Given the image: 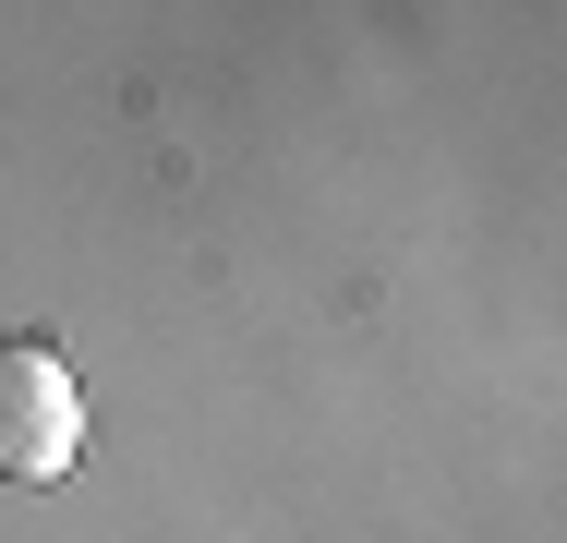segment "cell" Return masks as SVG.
<instances>
[{
    "mask_svg": "<svg viewBox=\"0 0 567 543\" xmlns=\"http://www.w3.org/2000/svg\"><path fill=\"white\" fill-rule=\"evenodd\" d=\"M85 447V399L49 338H0V483H61Z\"/></svg>",
    "mask_w": 567,
    "mask_h": 543,
    "instance_id": "1",
    "label": "cell"
}]
</instances>
